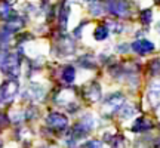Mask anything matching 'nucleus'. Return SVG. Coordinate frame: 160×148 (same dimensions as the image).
Here are the masks:
<instances>
[{
	"mask_svg": "<svg viewBox=\"0 0 160 148\" xmlns=\"http://www.w3.org/2000/svg\"><path fill=\"white\" fill-rule=\"evenodd\" d=\"M150 121L145 119H138L137 121H135V125H133V131L135 132H144L147 131V129H150Z\"/></svg>",
	"mask_w": 160,
	"mask_h": 148,
	"instance_id": "obj_1",
	"label": "nucleus"
}]
</instances>
